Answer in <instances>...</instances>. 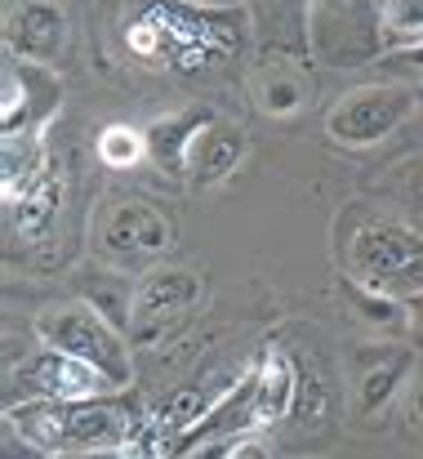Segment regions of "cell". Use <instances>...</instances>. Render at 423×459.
<instances>
[{"instance_id": "obj_9", "label": "cell", "mask_w": 423, "mask_h": 459, "mask_svg": "<svg viewBox=\"0 0 423 459\" xmlns=\"http://www.w3.org/2000/svg\"><path fill=\"white\" fill-rule=\"evenodd\" d=\"M22 99V112L18 121L4 126V134H18V130H40L58 103H63V85L58 76L45 67V63H22V58H4V108H13Z\"/></svg>"}, {"instance_id": "obj_11", "label": "cell", "mask_w": 423, "mask_h": 459, "mask_svg": "<svg viewBox=\"0 0 423 459\" xmlns=\"http://www.w3.org/2000/svg\"><path fill=\"white\" fill-rule=\"evenodd\" d=\"M246 9L263 54L307 49V0H246Z\"/></svg>"}, {"instance_id": "obj_23", "label": "cell", "mask_w": 423, "mask_h": 459, "mask_svg": "<svg viewBox=\"0 0 423 459\" xmlns=\"http://www.w3.org/2000/svg\"><path fill=\"white\" fill-rule=\"evenodd\" d=\"M187 4H196V9H241L246 0H187Z\"/></svg>"}, {"instance_id": "obj_10", "label": "cell", "mask_w": 423, "mask_h": 459, "mask_svg": "<svg viewBox=\"0 0 423 459\" xmlns=\"http://www.w3.org/2000/svg\"><path fill=\"white\" fill-rule=\"evenodd\" d=\"M250 375H255V420H259V429L281 424V420H289V411H298L303 375H298V366L285 348H268L263 361Z\"/></svg>"}, {"instance_id": "obj_13", "label": "cell", "mask_w": 423, "mask_h": 459, "mask_svg": "<svg viewBox=\"0 0 423 459\" xmlns=\"http://www.w3.org/2000/svg\"><path fill=\"white\" fill-rule=\"evenodd\" d=\"M246 156V134L241 130H228V126H210L201 130V139L192 143V156H187V174L192 183L210 187V183H223Z\"/></svg>"}, {"instance_id": "obj_12", "label": "cell", "mask_w": 423, "mask_h": 459, "mask_svg": "<svg viewBox=\"0 0 423 459\" xmlns=\"http://www.w3.org/2000/svg\"><path fill=\"white\" fill-rule=\"evenodd\" d=\"M196 290H201V286H196L187 273H178V268L151 273V277L139 286V295H134L130 334H151V330H160V321H169L174 312H183V307L196 299Z\"/></svg>"}, {"instance_id": "obj_1", "label": "cell", "mask_w": 423, "mask_h": 459, "mask_svg": "<svg viewBox=\"0 0 423 459\" xmlns=\"http://www.w3.org/2000/svg\"><path fill=\"white\" fill-rule=\"evenodd\" d=\"M4 424L18 429L31 446L45 455H112L125 451L134 437V420L121 406V393L85 397V402H54V397H27L9 402Z\"/></svg>"}, {"instance_id": "obj_6", "label": "cell", "mask_w": 423, "mask_h": 459, "mask_svg": "<svg viewBox=\"0 0 423 459\" xmlns=\"http://www.w3.org/2000/svg\"><path fill=\"white\" fill-rule=\"evenodd\" d=\"M108 393H125L117 388L108 375H99L94 366L54 352L40 343V352L22 357L9 375V402H27V397H54V402H85V397H108Z\"/></svg>"}, {"instance_id": "obj_4", "label": "cell", "mask_w": 423, "mask_h": 459, "mask_svg": "<svg viewBox=\"0 0 423 459\" xmlns=\"http://www.w3.org/2000/svg\"><path fill=\"white\" fill-rule=\"evenodd\" d=\"M307 49L330 67L379 63L384 0H307Z\"/></svg>"}, {"instance_id": "obj_15", "label": "cell", "mask_w": 423, "mask_h": 459, "mask_svg": "<svg viewBox=\"0 0 423 459\" xmlns=\"http://www.w3.org/2000/svg\"><path fill=\"white\" fill-rule=\"evenodd\" d=\"M85 281V304L99 307L112 325H121L125 334H130V312H134V281H125V277H117L112 268H94V273H85L81 277Z\"/></svg>"}, {"instance_id": "obj_5", "label": "cell", "mask_w": 423, "mask_h": 459, "mask_svg": "<svg viewBox=\"0 0 423 459\" xmlns=\"http://www.w3.org/2000/svg\"><path fill=\"white\" fill-rule=\"evenodd\" d=\"M415 112H419V90L397 81H375L334 99V108L325 112V134L339 148H375L388 134H397Z\"/></svg>"}, {"instance_id": "obj_2", "label": "cell", "mask_w": 423, "mask_h": 459, "mask_svg": "<svg viewBox=\"0 0 423 459\" xmlns=\"http://www.w3.org/2000/svg\"><path fill=\"white\" fill-rule=\"evenodd\" d=\"M343 277L348 286L410 299L423 290V228L397 214H357L343 232Z\"/></svg>"}, {"instance_id": "obj_3", "label": "cell", "mask_w": 423, "mask_h": 459, "mask_svg": "<svg viewBox=\"0 0 423 459\" xmlns=\"http://www.w3.org/2000/svg\"><path fill=\"white\" fill-rule=\"evenodd\" d=\"M36 339L54 352H67L85 366H94L99 375H108L117 388H130L134 375V357H130V339L121 325H112L99 307H90L85 299H63L36 312L31 321Z\"/></svg>"}, {"instance_id": "obj_19", "label": "cell", "mask_w": 423, "mask_h": 459, "mask_svg": "<svg viewBox=\"0 0 423 459\" xmlns=\"http://www.w3.org/2000/svg\"><path fill=\"white\" fill-rule=\"evenodd\" d=\"M379 72H388V81L423 90V45H406V49H384L379 54Z\"/></svg>"}, {"instance_id": "obj_21", "label": "cell", "mask_w": 423, "mask_h": 459, "mask_svg": "<svg viewBox=\"0 0 423 459\" xmlns=\"http://www.w3.org/2000/svg\"><path fill=\"white\" fill-rule=\"evenodd\" d=\"M406 411H410V424L423 429V352L415 361V370H410V384H406Z\"/></svg>"}, {"instance_id": "obj_7", "label": "cell", "mask_w": 423, "mask_h": 459, "mask_svg": "<svg viewBox=\"0 0 423 459\" xmlns=\"http://www.w3.org/2000/svg\"><path fill=\"white\" fill-rule=\"evenodd\" d=\"M67 45V13L54 0H18L4 18V49L22 63H54Z\"/></svg>"}, {"instance_id": "obj_8", "label": "cell", "mask_w": 423, "mask_h": 459, "mask_svg": "<svg viewBox=\"0 0 423 459\" xmlns=\"http://www.w3.org/2000/svg\"><path fill=\"white\" fill-rule=\"evenodd\" d=\"M415 361H419V352L410 343L366 348L357 357V406H361V415H384L393 406V397L410 384Z\"/></svg>"}, {"instance_id": "obj_24", "label": "cell", "mask_w": 423, "mask_h": 459, "mask_svg": "<svg viewBox=\"0 0 423 459\" xmlns=\"http://www.w3.org/2000/svg\"><path fill=\"white\" fill-rule=\"evenodd\" d=\"M419 112H423V90H419Z\"/></svg>"}, {"instance_id": "obj_18", "label": "cell", "mask_w": 423, "mask_h": 459, "mask_svg": "<svg viewBox=\"0 0 423 459\" xmlns=\"http://www.w3.org/2000/svg\"><path fill=\"white\" fill-rule=\"evenodd\" d=\"M142 152H147V134H134V130H125V126H108V130L99 134V156H103L108 165H117V169L134 165Z\"/></svg>"}, {"instance_id": "obj_17", "label": "cell", "mask_w": 423, "mask_h": 459, "mask_svg": "<svg viewBox=\"0 0 423 459\" xmlns=\"http://www.w3.org/2000/svg\"><path fill=\"white\" fill-rule=\"evenodd\" d=\"M384 187L393 192V201H397L410 219L423 223V156H406V160L384 178Z\"/></svg>"}, {"instance_id": "obj_22", "label": "cell", "mask_w": 423, "mask_h": 459, "mask_svg": "<svg viewBox=\"0 0 423 459\" xmlns=\"http://www.w3.org/2000/svg\"><path fill=\"white\" fill-rule=\"evenodd\" d=\"M228 459H277V455H272V446H268L263 437L246 433V437H237V446H232V455Z\"/></svg>"}, {"instance_id": "obj_16", "label": "cell", "mask_w": 423, "mask_h": 459, "mask_svg": "<svg viewBox=\"0 0 423 459\" xmlns=\"http://www.w3.org/2000/svg\"><path fill=\"white\" fill-rule=\"evenodd\" d=\"M423 45V0H384V49Z\"/></svg>"}, {"instance_id": "obj_20", "label": "cell", "mask_w": 423, "mask_h": 459, "mask_svg": "<svg viewBox=\"0 0 423 459\" xmlns=\"http://www.w3.org/2000/svg\"><path fill=\"white\" fill-rule=\"evenodd\" d=\"M401 343H410L415 352H423V290L419 295H410V299H401Z\"/></svg>"}, {"instance_id": "obj_14", "label": "cell", "mask_w": 423, "mask_h": 459, "mask_svg": "<svg viewBox=\"0 0 423 459\" xmlns=\"http://www.w3.org/2000/svg\"><path fill=\"white\" fill-rule=\"evenodd\" d=\"M201 121H205L201 112H178V117L156 121V126L147 130V156H151L160 169H169V174L187 169L192 143H196V139H201V130H205Z\"/></svg>"}]
</instances>
